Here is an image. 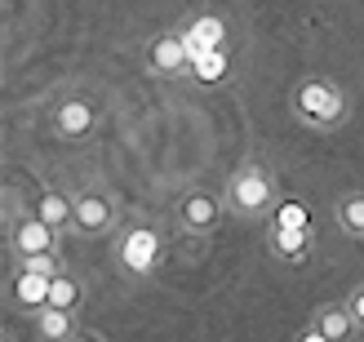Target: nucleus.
Masks as SVG:
<instances>
[{"label":"nucleus","mask_w":364,"mask_h":342,"mask_svg":"<svg viewBox=\"0 0 364 342\" xmlns=\"http://www.w3.org/2000/svg\"><path fill=\"white\" fill-rule=\"evenodd\" d=\"M289 107H294L298 124H306V129H320V134L338 129V124L351 116L347 94H342L329 76H302V80L294 85V94H289Z\"/></svg>","instance_id":"obj_1"},{"label":"nucleus","mask_w":364,"mask_h":342,"mask_svg":"<svg viewBox=\"0 0 364 342\" xmlns=\"http://www.w3.org/2000/svg\"><path fill=\"white\" fill-rule=\"evenodd\" d=\"M223 201H227V213H235V218H245V223H258L267 213H276V178L249 160V165H240L227 178Z\"/></svg>","instance_id":"obj_2"},{"label":"nucleus","mask_w":364,"mask_h":342,"mask_svg":"<svg viewBox=\"0 0 364 342\" xmlns=\"http://www.w3.org/2000/svg\"><path fill=\"white\" fill-rule=\"evenodd\" d=\"M160 258H165V236H160L156 227L134 223V227H124L116 236V267L124 276L147 280V276L160 272Z\"/></svg>","instance_id":"obj_3"},{"label":"nucleus","mask_w":364,"mask_h":342,"mask_svg":"<svg viewBox=\"0 0 364 342\" xmlns=\"http://www.w3.org/2000/svg\"><path fill=\"white\" fill-rule=\"evenodd\" d=\"M223 213H227V201H223V196L196 187V191H187V196L178 201L173 218H178V227L187 231V236H209V231H218Z\"/></svg>","instance_id":"obj_4"},{"label":"nucleus","mask_w":364,"mask_h":342,"mask_svg":"<svg viewBox=\"0 0 364 342\" xmlns=\"http://www.w3.org/2000/svg\"><path fill=\"white\" fill-rule=\"evenodd\" d=\"M116 223H120V205L107 191L76 196V213H71V231H76V236H85V240L107 236V231H116Z\"/></svg>","instance_id":"obj_5"},{"label":"nucleus","mask_w":364,"mask_h":342,"mask_svg":"<svg viewBox=\"0 0 364 342\" xmlns=\"http://www.w3.org/2000/svg\"><path fill=\"white\" fill-rule=\"evenodd\" d=\"M147 71H151V76H165V80L191 76V49H187V41H182L178 27L160 31L156 41L147 45Z\"/></svg>","instance_id":"obj_6"},{"label":"nucleus","mask_w":364,"mask_h":342,"mask_svg":"<svg viewBox=\"0 0 364 342\" xmlns=\"http://www.w3.org/2000/svg\"><path fill=\"white\" fill-rule=\"evenodd\" d=\"M5 231H9V254H14V262L18 258H31V254H58V231H53L49 223H41L36 213H23V218L9 223Z\"/></svg>","instance_id":"obj_7"},{"label":"nucleus","mask_w":364,"mask_h":342,"mask_svg":"<svg viewBox=\"0 0 364 342\" xmlns=\"http://www.w3.org/2000/svg\"><path fill=\"white\" fill-rule=\"evenodd\" d=\"M49 124H53V134H58L63 142H85L89 134H94V124H98V112H94V102L71 94V98H63L58 107H53Z\"/></svg>","instance_id":"obj_8"},{"label":"nucleus","mask_w":364,"mask_h":342,"mask_svg":"<svg viewBox=\"0 0 364 342\" xmlns=\"http://www.w3.org/2000/svg\"><path fill=\"white\" fill-rule=\"evenodd\" d=\"M178 31H182V41H187L191 58H196V53L227 49V23H223L218 14H191V18H187V23H182Z\"/></svg>","instance_id":"obj_9"},{"label":"nucleus","mask_w":364,"mask_h":342,"mask_svg":"<svg viewBox=\"0 0 364 342\" xmlns=\"http://www.w3.org/2000/svg\"><path fill=\"white\" fill-rule=\"evenodd\" d=\"M9 302L23 316H41L49 307V280L45 276H36V272H23V267H14V276H9Z\"/></svg>","instance_id":"obj_10"},{"label":"nucleus","mask_w":364,"mask_h":342,"mask_svg":"<svg viewBox=\"0 0 364 342\" xmlns=\"http://www.w3.org/2000/svg\"><path fill=\"white\" fill-rule=\"evenodd\" d=\"M306 325H316L329 342H355L360 338L347 302H320V307H311V320H306Z\"/></svg>","instance_id":"obj_11"},{"label":"nucleus","mask_w":364,"mask_h":342,"mask_svg":"<svg viewBox=\"0 0 364 342\" xmlns=\"http://www.w3.org/2000/svg\"><path fill=\"white\" fill-rule=\"evenodd\" d=\"M271 254H276L280 262H302V258H311V249H316V236H311V227H271Z\"/></svg>","instance_id":"obj_12"},{"label":"nucleus","mask_w":364,"mask_h":342,"mask_svg":"<svg viewBox=\"0 0 364 342\" xmlns=\"http://www.w3.org/2000/svg\"><path fill=\"white\" fill-rule=\"evenodd\" d=\"M71 213H76V201H71V196H63V191H41L36 196V218L49 223L58 236L71 231Z\"/></svg>","instance_id":"obj_13"},{"label":"nucleus","mask_w":364,"mask_h":342,"mask_svg":"<svg viewBox=\"0 0 364 342\" xmlns=\"http://www.w3.org/2000/svg\"><path fill=\"white\" fill-rule=\"evenodd\" d=\"M31 329H36V338H41V342H67V338L76 333L80 325H76V311H63V307H45L41 316L31 320Z\"/></svg>","instance_id":"obj_14"},{"label":"nucleus","mask_w":364,"mask_h":342,"mask_svg":"<svg viewBox=\"0 0 364 342\" xmlns=\"http://www.w3.org/2000/svg\"><path fill=\"white\" fill-rule=\"evenodd\" d=\"M49 307L80 311V307H85V280H80V276H71V272L53 276V280H49Z\"/></svg>","instance_id":"obj_15"},{"label":"nucleus","mask_w":364,"mask_h":342,"mask_svg":"<svg viewBox=\"0 0 364 342\" xmlns=\"http://www.w3.org/2000/svg\"><path fill=\"white\" fill-rule=\"evenodd\" d=\"M333 223L347 231V236L364 240V191H347L333 201Z\"/></svg>","instance_id":"obj_16"},{"label":"nucleus","mask_w":364,"mask_h":342,"mask_svg":"<svg viewBox=\"0 0 364 342\" xmlns=\"http://www.w3.org/2000/svg\"><path fill=\"white\" fill-rule=\"evenodd\" d=\"M227 71H231L227 49L196 53V58H191V80H200V85H218V80H227Z\"/></svg>","instance_id":"obj_17"},{"label":"nucleus","mask_w":364,"mask_h":342,"mask_svg":"<svg viewBox=\"0 0 364 342\" xmlns=\"http://www.w3.org/2000/svg\"><path fill=\"white\" fill-rule=\"evenodd\" d=\"M18 267H23V272L45 276V280H53V276H63V272H67L58 254H31V258H18Z\"/></svg>","instance_id":"obj_18"},{"label":"nucleus","mask_w":364,"mask_h":342,"mask_svg":"<svg viewBox=\"0 0 364 342\" xmlns=\"http://www.w3.org/2000/svg\"><path fill=\"white\" fill-rule=\"evenodd\" d=\"M347 311H351V320H355V329L364 333V284H355V289L347 294Z\"/></svg>","instance_id":"obj_19"},{"label":"nucleus","mask_w":364,"mask_h":342,"mask_svg":"<svg viewBox=\"0 0 364 342\" xmlns=\"http://www.w3.org/2000/svg\"><path fill=\"white\" fill-rule=\"evenodd\" d=\"M294 342H329V338H324L316 325H306V329H298V338H294Z\"/></svg>","instance_id":"obj_20"},{"label":"nucleus","mask_w":364,"mask_h":342,"mask_svg":"<svg viewBox=\"0 0 364 342\" xmlns=\"http://www.w3.org/2000/svg\"><path fill=\"white\" fill-rule=\"evenodd\" d=\"M67 342H107V338H102V333H94V329H76Z\"/></svg>","instance_id":"obj_21"},{"label":"nucleus","mask_w":364,"mask_h":342,"mask_svg":"<svg viewBox=\"0 0 364 342\" xmlns=\"http://www.w3.org/2000/svg\"><path fill=\"white\" fill-rule=\"evenodd\" d=\"M0 342H18V338H14V329H5V333H0Z\"/></svg>","instance_id":"obj_22"},{"label":"nucleus","mask_w":364,"mask_h":342,"mask_svg":"<svg viewBox=\"0 0 364 342\" xmlns=\"http://www.w3.org/2000/svg\"><path fill=\"white\" fill-rule=\"evenodd\" d=\"M355 342H364V338H355Z\"/></svg>","instance_id":"obj_23"}]
</instances>
